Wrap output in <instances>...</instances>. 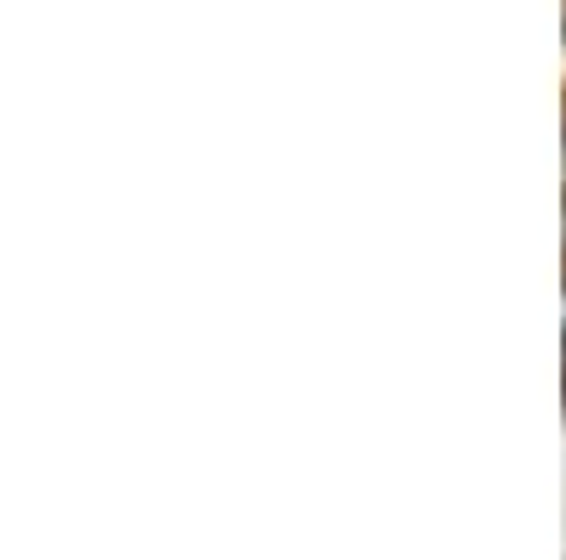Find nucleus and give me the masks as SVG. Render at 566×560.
Listing matches in <instances>:
<instances>
[{
	"instance_id": "obj_1",
	"label": "nucleus",
	"mask_w": 566,
	"mask_h": 560,
	"mask_svg": "<svg viewBox=\"0 0 566 560\" xmlns=\"http://www.w3.org/2000/svg\"><path fill=\"white\" fill-rule=\"evenodd\" d=\"M560 346H566V295H560Z\"/></svg>"
},
{
	"instance_id": "obj_2",
	"label": "nucleus",
	"mask_w": 566,
	"mask_h": 560,
	"mask_svg": "<svg viewBox=\"0 0 566 560\" xmlns=\"http://www.w3.org/2000/svg\"><path fill=\"white\" fill-rule=\"evenodd\" d=\"M560 159H566V148H560Z\"/></svg>"
}]
</instances>
